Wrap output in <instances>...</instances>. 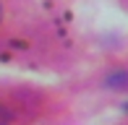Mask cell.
Segmentation results:
<instances>
[]
</instances>
